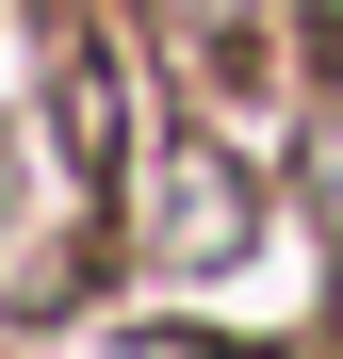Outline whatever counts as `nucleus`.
<instances>
[{
    "label": "nucleus",
    "instance_id": "1",
    "mask_svg": "<svg viewBox=\"0 0 343 359\" xmlns=\"http://www.w3.org/2000/svg\"><path fill=\"white\" fill-rule=\"evenodd\" d=\"M66 131H82V163H114V66H98V49L66 66Z\"/></svg>",
    "mask_w": 343,
    "mask_h": 359
}]
</instances>
